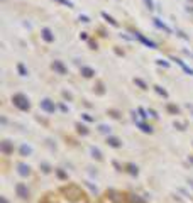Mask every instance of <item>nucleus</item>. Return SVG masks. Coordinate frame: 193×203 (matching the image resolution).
<instances>
[{
    "mask_svg": "<svg viewBox=\"0 0 193 203\" xmlns=\"http://www.w3.org/2000/svg\"><path fill=\"white\" fill-rule=\"evenodd\" d=\"M63 191L68 195L66 198H70V200H78L80 197H83V195H81V191H80V188H78V186H66Z\"/></svg>",
    "mask_w": 193,
    "mask_h": 203,
    "instance_id": "nucleus-1",
    "label": "nucleus"
},
{
    "mask_svg": "<svg viewBox=\"0 0 193 203\" xmlns=\"http://www.w3.org/2000/svg\"><path fill=\"white\" fill-rule=\"evenodd\" d=\"M14 103H15L20 110H27V108H29V100L24 95H15L14 97Z\"/></svg>",
    "mask_w": 193,
    "mask_h": 203,
    "instance_id": "nucleus-2",
    "label": "nucleus"
},
{
    "mask_svg": "<svg viewBox=\"0 0 193 203\" xmlns=\"http://www.w3.org/2000/svg\"><path fill=\"white\" fill-rule=\"evenodd\" d=\"M17 191H19V195L22 198H27V195H29V193H27V190L24 188V184H19V186H17Z\"/></svg>",
    "mask_w": 193,
    "mask_h": 203,
    "instance_id": "nucleus-3",
    "label": "nucleus"
},
{
    "mask_svg": "<svg viewBox=\"0 0 193 203\" xmlns=\"http://www.w3.org/2000/svg\"><path fill=\"white\" fill-rule=\"evenodd\" d=\"M42 108H46V110H48V112H53V110H54V107H53V105L51 103H49V100H44V102H42Z\"/></svg>",
    "mask_w": 193,
    "mask_h": 203,
    "instance_id": "nucleus-4",
    "label": "nucleus"
},
{
    "mask_svg": "<svg viewBox=\"0 0 193 203\" xmlns=\"http://www.w3.org/2000/svg\"><path fill=\"white\" fill-rule=\"evenodd\" d=\"M2 151H3V152H7V154H9L10 151H12V149H10V144H9V140H5V142L2 144Z\"/></svg>",
    "mask_w": 193,
    "mask_h": 203,
    "instance_id": "nucleus-5",
    "label": "nucleus"
},
{
    "mask_svg": "<svg viewBox=\"0 0 193 203\" xmlns=\"http://www.w3.org/2000/svg\"><path fill=\"white\" fill-rule=\"evenodd\" d=\"M19 169H20V175H29V168H27V166L20 164V166H19Z\"/></svg>",
    "mask_w": 193,
    "mask_h": 203,
    "instance_id": "nucleus-6",
    "label": "nucleus"
},
{
    "mask_svg": "<svg viewBox=\"0 0 193 203\" xmlns=\"http://www.w3.org/2000/svg\"><path fill=\"white\" fill-rule=\"evenodd\" d=\"M42 34H44V39H46V41H53V36H51V32H49L48 29H44V32H42Z\"/></svg>",
    "mask_w": 193,
    "mask_h": 203,
    "instance_id": "nucleus-7",
    "label": "nucleus"
},
{
    "mask_svg": "<svg viewBox=\"0 0 193 203\" xmlns=\"http://www.w3.org/2000/svg\"><path fill=\"white\" fill-rule=\"evenodd\" d=\"M53 68H56L58 71H61V73H64V68L61 66V63H58V61H54V64H53Z\"/></svg>",
    "mask_w": 193,
    "mask_h": 203,
    "instance_id": "nucleus-8",
    "label": "nucleus"
},
{
    "mask_svg": "<svg viewBox=\"0 0 193 203\" xmlns=\"http://www.w3.org/2000/svg\"><path fill=\"white\" fill-rule=\"evenodd\" d=\"M83 73H85V76H92V75H93V71L88 70V68H83Z\"/></svg>",
    "mask_w": 193,
    "mask_h": 203,
    "instance_id": "nucleus-9",
    "label": "nucleus"
},
{
    "mask_svg": "<svg viewBox=\"0 0 193 203\" xmlns=\"http://www.w3.org/2000/svg\"><path fill=\"white\" fill-rule=\"evenodd\" d=\"M58 2H61V3H66V5H68V7H71V3H70V2H68V0H58Z\"/></svg>",
    "mask_w": 193,
    "mask_h": 203,
    "instance_id": "nucleus-10",
    "label": "nucleus"
}]
</instances>
